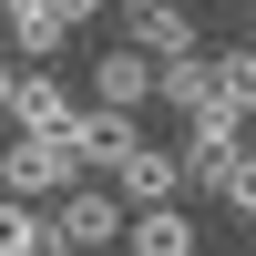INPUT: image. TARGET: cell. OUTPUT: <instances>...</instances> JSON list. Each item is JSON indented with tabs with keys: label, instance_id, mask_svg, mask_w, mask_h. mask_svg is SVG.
<instances>
[{
	"label": "cell",
	"instance_id": "ba28073f",
	"mask_svg": "<svg viewBox=\"0 0 256 256\" xmlns=\"http://www.w3.org/2000/svg\"><path fill=\"white\" fill-rule=\"evenodd\" d=\"M0 20H10V41L31 62H62V41H72V10L62 0H0Z\"/></svg>",
	"mask_w": 256,
	"mask_h": 256
},
{
	"label": "cell",
	"instance_id": "5bb4252c",
	"mask_svg": "<svg viewBox=\"0 0 256 256\" xmlns=\"http://www.w3.org/2000/svg\"><path fill=\"white\" fill-rule=\"evenodd\" d=\"M62 10H72V20H92V10H123V0H62Z\"/></svg>",
	"mask_w": 256,
	"mask_h": 256
},
{
	"label": "cell",
	"instance_id": "9a60e30c",
	"mask_svg": "<svg viewBox=\"0 0 256 256\" xmlns=\"http://www.w3.org/2000/svg\"><path fill=\"white\" fill-rule=\"evenodd\" d=\"M246 154H256V113H246Z\"/></svg>",
	"mask_w": 256,
	"mask_h": 256
},
{
	"label": "cell",
	"instance_id": "7a4b0ae2",
	"mask_svg": "<svg viewBox=\"0 0 256 256\" xmlns=\"http://www.w3.org/2000/svg\"><path fill=\"white\" fill-rule=\"evenodd\" d=\"M184 184L195 195H226L236 184V164H246V123H226V113H205V123H184Z\"/></svg>",
	"mask_w": 256,
	"mask_h": 256
},
{
	"label": "cell",
	"instance_id": "5b68a950",
	"mask_svg": "<svg viewBox=\"0 0 256 256\" xmlns=\"http://www.w3.org/2000/svg\"><path fill=\"white\" fill-rule=\"evenodd\" d=\"M123 41H134V52H154V62H184V52H205V41H195V10H184V0H123Z\"/></svg>",
	"mask_w": 256,
	"mask_h": 256
},
{
	"label": "cell",
	"instance_id": "6da1fadb",
	"mask_svg": "<svg viewBox=\"0 0 256 256\" xmlns=\"http://www.w3.org/2000/svg\"><path fill=\"white\" fill-rule=\"evenodd\" d=\"M92 174V154H82V134H10V154H0V195L41 205V195H72V184Z\"/></svg>",
	"mask_w": 256,
	"mask_h": 256
},
{
	"label": "cell",
	"instance_id": "30bf717a",
	"mask_svg": "<svg viewBox=\"0 0 256 256\" xmlns=\"http://www.w3.org/2000/svg\"><path fill=\"white\" fill-rule=\"evenodd\" d=\"M134 144H144V134H134V113H102V102H92V123H82V154H92L102 174H113V164L134 154Z\"/></svg>",
	"mask_w": 256,
	"mask_h": 256
},
{
	"label": "cell",
	"instance_id": "8992f818",
	"mask_svg": "<svg viewBox=\"0 0 256 256\" xmlns=\"http://www.w3.org/2000/svg\"><path fill=\"white\" fill-rule=\"evenodd\" d=\"M52 226L72 246H113V236H134V226H123V195H102V184H72V195L52 205Z\"/></svg>",
	"mask_w": 256,
	"mask_h": 256
},
{
	"label": "cell",
	"instance_id": "7c38bea8",
	"mask_svg": "<svg viewBox=\"0 0 256 256\" xmlns=\"http://www.w3.org/2000/svg\"><path fill=\"white\" fill-rule=\"evenodd\" d=\"M10 102H20V72H10V62H0V123H10Z\"/></svg>",
	"mask_w": 256,
	"mask_h": 256
},
{
	"label": "cell",
	"instance_id": "52a82bcc",
	"mask_svg": "<svg viewBox=\"0 0 256 256\" xmlns=\"http://www.w3.org/2000/svg\"><path fill=\"white\" fill-rule=\"evenodd\" d=\"M174 184H184V154H164V144H134V154L113 164V195L123 205H174Z\"/></svg>",
	"mask_w": 256,
	"mask_h": 256
},
{
	"label": "cell",
	"instance_id": "4fadbf2b",
	"mask_svg": "<svg viewBox=\"0 0 256 256\" xmlns=\"http://www.w3.org/2000/svg\"><path fill=\"white\" fill-rule=\"evenodd\" d=\"M31 256H82V246H72V236H62V226H52V236H41V246H31Z\"/></svg>",
	"mask_w": 256,
	"mask_h": 256
},
{
	"label": "cell",
	"instance_id": "3957f363",
	"mask_svg": "<svg viewBox=\"0 0 256 256\" xmlns=\"http://www.w3.org/2000/svg\"><path fill=\"white\" fill-rule=\"evenodd\" d=\"M92 102H102V113H144V102H164V62L134 52V41H113V52L92 62Z\"/></svg>",
	"mask_w": 256,
	"mask_h": 256
},
{
	"label": "cell",
	"instance_id": "9c48e42d",
	"mask_svg": "<svg viewBox=\"0 0 256 256\" xmlns=\"http://www.w3.org/2000/svg\"><path fill=\"white\" fill-rule=\"evenodd\" d=\"M123 256H195V226H184L174 205H134V246Z\"/></svg>",
	"mask_w": 256,
	"mask_h": 256
},
{
	"label": "cell",
	"instance_id": "8fae6325",
	"mask_svg": "<svg viewBox=\"0 0 256 256\" xmlns=\"http://www.w3.org/2000/svg\"><path fill=\"white\" fill-rule=\"evenodd\" d=\"M41 236H52V216H31L20 195H0V256H31Z\"/></svg>",
	"mask_w": 256,
	"mask_h": 256
},
{
	"label": "cell",
	"instance_id": "277c9868",
	"mask_svg": "<svg viewBox=\"0 0 256 256\" xmlns=\"http://www.w3.org/2000/svg\"><path fill=\"white\" fill-rule=\"evenodd\" d=\"M82 102H72V82L52 72V62H31V72H20V102H10V134H82Z\"/></svg>",
	"mask_w": 256,
	"mask_h": 256
}]
</instances>
